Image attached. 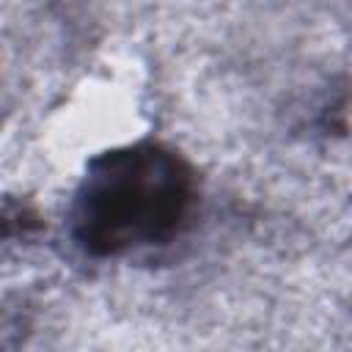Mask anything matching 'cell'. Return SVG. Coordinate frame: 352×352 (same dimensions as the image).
I'll return each instance as SVG.
<instances>
[{
  "label": "cell",
  "mask_w": 352,
  "mask_h": 352,
  "mask_svg": "<svg viewBox=\"0 0 352 352\" xmlns=\"http://www.w3.org/2000/svg\"><path fill=\"white\" fill-rule=\"evenodd\" d=\"M192 201V173L176 154L154 143L118 148L91 165L74 204V236L96 256L162 245Z\"/></svg>",
  "instance_id": "cell-1"
}]
</instances>
